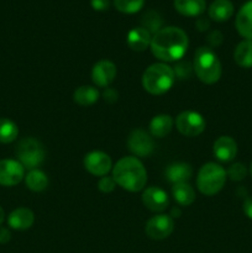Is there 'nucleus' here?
I'll use <instances>...</instances> for the list:
<instances>
[{"label": "nucleus", "instance_id": "nucleus-1", "mask_svg": "<svg viewBox=\"0 0 252 253\" xmlns=\"http://www.w3.org/2000/svg\"><path fill=\"white\" fill-rule=\"evenodd\" d=\"M188 43V36L182 29L168 26L153 35L150 47L153 56L160 61L175 62L183 58Z\"/></svg>", "mask_w": 252, "mask_h": 253}, {"label": "nucleus", "instance_id": "nucleus-2", "mask_svg": "<svg viewBox=\"0 0 252 253\" xmlns=\"http://www.w3.org/2000/svg\"><path fill=\"white\" fill-rule=\"evenodd\" d=\"M113 178L116 184L127 192H140L147 183V172L136 157H124L113 168Z\"/></svg>", "mask_w": 252, "mask_h": 253}, {"label": "nucleus", "instance_id": "nucleus-3", "mask_svg": "<svg viewBox=\"0 0 252 253\" xmlns=\"http://www.w3.org/2000/svg\"><path fill=\"white\" fill-rule=\"evenodd\" d=\"M175 81L172 67L166 63H153L142 74V86L152 95H162L173 86Z\"/></svg>", "mask_w": 252, "mask_h": 253}, {"label": "nucleus", "instance_id": "nucleus-4", "mask_svg": "<svg viewBox=\"0 0 252 253\" xmlns=\"http://www.w3.org/2000/svg\"><path fill=\"white\" fill-rule=\"evenodd\" d=\"M193 69L205 84H214L221 77V63L210 47H199L194 54Z\"/></svg>", "mask_w": 252, "mask_h": 253}, {"label": "nucleus", "instance_id": "nucleus-5", "mask_svg": "<svg viewBox=\"0 0 252 253\" xmlns=\"http://www.w3.org/2000/svg\"><path fill=\"white\" fill-rule=\"evenodd\" d=\"M226 170L220 165L209 162L200 168L197 177V187L204 195L211 197L224 188L226 182Z\"/></svg>", "mask_w": 252, "mask_h": 253}, {"label": "nucleus", "instance_id": "nucleus-6", "mask_svg": "<svg viewBox=\"0 0 252 253\" xmlns=\"http://www.w3.org/2000/svg\"><path fill=\"white\" fill-rule=\"evenodd\" d=\"M19 162L26 169H36L44 160V148L39 140L32 137L22 138L15 148Z\"/></svg>", "mask_w": 252, "mask_h": 253}, {"label": "nucleus", "instance_id": "nucleus-7", "mask_svg": "<svg viewBox=\"0 0 252 253\" xmlns=\"http://www.w3.org/2000/svg\"><path fill=\"white\" fill-rule=\"evenodd\" d=\"M175 126L182 135L187 137H195L204 132L207 123L199 113L183 111L175 119Z\"/></svg>", "mask_w": 252, "mask_h": 253}, {"label": "nucleus", "instance_id": "nucleus-8", "mask_svg": "<svg viewBox=\"0 0 252 253\" xmlns=\"http://www.w3.org/2000/svg\"><path fill=\"white\" fill-rule=\"evenodd\" d=\"M174 229V221L169 215H156L151 217L145 227L146 235L152 240L167 239Z\"/></svg>", "mask_w": 252, "mask_h": 253}, {"label": "nucleus", "instance_id": "nucleus-9", "mask_svg": "<svg viewBox=\"0 0 252 253\" xmlns=\"http://www.w3.org/2000/svg\"><path fill=\"white\" fill-rule=\"evenodd\" d=\"M127 147L137 157H147L155 150V142L151 135L141 128H137L128 136Z\"/></svg>", "mask_w": 252, "mask_h": 253}, {"label": "nucleus", "instance_id": "nucleus-10", "mask_svg": "<svg viewBox=\"0 0 252 253\" xmlns=\"http://www.w3.org/2000/svg\"><path fill=\"white\" fill-rule=\"evenodd\" d=\"M25 168L19 161L1 160L0 161V185L12 187L24 179Z\"/></svg>", "mask_w": 252, "mask_h": 253}, {"label": "nucleus", "instance_id": "nucleus-11", "mask_svg": "<svg viewBox=\"0 0 252 253\" xmlns=\"http://www.w3.org/2000/svg\"><path fill=\"white\" fill-rule=\"evenodd\" d=\"M84 167L90 174L96 177H105L113 167L110 156L101 151H93L84 157Z\"/></svg>", "mask_w": 252, "mask_h": 253}, {"label": "nucleus", "instance_id": "nucleus-12", "mask_svg": "<svg viewBox=\"0 0 252 253\" xmlns=\"http://www.w3.org/2000/svg\"><path fill=\"white\" fill-rule=\"evenodd\" d=\"M116 66L111 61L103 59L94 64L91 69V81L99 88H108L115 79Z\"/></svg>", "mask_w": 252, "mask_h": 253}, {"label": "nucleus", "instance_id": "nucleus-13", "mask_svg": "<svg viewBox=\"0 0 252 253\" xmlns=\"http://www.w3.org/2000/svg\"><path fill=\"white\" fill-rule=\"evenodd\" d=\"M142 203L148 210L153 212H162L169 205L167 193L158 187H148L143 190Z\"/></svg>", "mask_w": 252, "mask_h": 253}, {"label": "nucleus", "instance_id": "nucleus-14", "mask_svg": "<svg viewBox=\"0 0 252 253\" xmlns=\"http://www.w3.org/2000/svg\"><path fill=\"white\" fill-rule=\"evenodd\" d=\"M214 155L221 162H230L237 155V143L230 136H220L214 142Z\"/></svg>", "mask_w": 252, "mask_h": 253}, {"label": "nucleus", "instance_id": "nucleus-15", "mask_svg": "<svg viewBox=\"0 0 252 253\" xmlns=\"http://www.w3.org/2000/svg\"><path fill=\"white\" fill-rule=\"evenodd\" d=\"M35 222V215L27 208H17L7 217V224L11 229L24 231L30 229Z\"/></svg>", "mask_w": 252, "mask_h": 253}, {"label": "nucleus", "instance_id": "nucleus-16", "mask_svg": "<svg viewBox=\"0 0 252 253\" xmlns=\"http://www.w3.org/2000/svg\"><path fill=\"white\" fill-rule=\"evenodd\" d=\"M236 29L244 39L252 40V0L242 5L237 12Z\"/></svg>", "mask_w": 252, "mask_h": 253}, {"label": "nucleus", "instance_id": "nucleus-17", "mask_svg": "<svg viewBox=\"0 0 252 253\" xmlns=\"http://www.w3.org/2000/svg\"><path fill=\"white\" fill-rule=\"evenodd\" d=\"M166 178L173 184H179V183H188V180L192 178L193 168L188 163L177 162L172 163L166 168Z\"/></svg>", "mask_w": 252, "mask_h": 253}, {"label": "nucleus", "instance_id": "nucleus-18", "mask_svg": "<svg viewBox=\"0 0 252 253\" xmlns=\"http://www.w3.org/2000/svg\"><path fill=\"white\" fill-rule=\"evenodd\" d=\"M151 34L143 27L132 29L127 35V44L132 51L142 52L151 44Z\"/></svg>", "mask_w": 252, "mask_h": 253}, {"label": "nucleus", "instance_id": "nucleus-19", "mask_svg": "<svg viewBox=\"0 0 252 253\" xmlns=\"http://www.w3.org/2000/svg\"><path fill=\"white\" fill-rule=\"evenodd\" d=\"M234 14V5L230 0H214L209 7L210 19L217 22L227 21Z\"/></svg>", "mask_w": 252, "mask_h": 253}, {"label": "nucleus", "instance_id": "nucleus-20", "mask_svg": "<svg viewBox=\"0 0 252 253\" xmlns=\"http://www.w3.org/2000/svg\"><path fill=\"white\" fill-rule=\"evenodd\" d=\"M172 116L166 115V114H161V115L155 116L150 123V132L153 137H166L172 131Z\"/></svg>", "mask_w": 252, "mask_h": 253}, {"label": "nucleus", "instance_id": "nucleus-21", "mask_svg": "<svg viewBox=\"0 0 252 253\" xmlns=\"http://www.w3.org/2000/svg\"><path fill=\"white\" fill-rule=\"evenodd\" d=\"M205 0H174V7L184 16H199L205 11Z\"/></svg>", "mask_w": 252, "mask_h": 253}, {"label": "nucleus", "instance_id": "nucleus-22", "mask_svg": "<svg viewBox=\"0 0 252 253\" xmlns=\"http://www.w3.org/2000/svg\"><path fill=\"white\" fill-rule=\"evenodd\" d=\"M172 195L175 202L182 207H189L195 200V192L189 183H179L173 185Z\"/></svg>", "mask_w": 252, "mask_h": 253}, {"label": "nucleus", "instance_id": "nucleus-23", "mask_svg": "<svg viewBox=\"0 0 252 253\" xmlns=\"http://www.w3.org/2000/svg\"><path fill=\"white\" fill-rule=\"evenodd\" d=\"M100 93L96 88L91 85H82L76 89L73 94V100L81 106H89L96 103Z\"/></svg>", "mask_w": 252, "mask_h": 253}, {"label": "nucleus", "instance_id": "nucleus-24", "mask_svg": "<svg viewBox=\"0 0 252 253\" xmlns=\"http://www.w3.org/2000/svg\"><path fill=\"white\" fill-rule=\"evenodd\" d=\"M235 62L242 68L252 67V40H244L236 46L234 52Z\"/></svg>", "mask_w": 252, "mask_h": 253}, {"label": "nucleus", "instance_id": "nucleus-25", "mask_svg": "<svg viewBox=\"0 0 252 253\" xmlns=\"http://www.w3.org/2000/svg\"><path fill=\"white\" fill-rule=\"evenodd\" d=\"M25 183H26V187L32 192H42L48 185V178L42 170L36 168L27 173L25 177Z\"/></svg>", "mask_w": 252, "mask_h": 253}, {"label": "nucleus", "instance_id": "nucleus-26", "mask_svg": "<svg viewBox=\"0 0 252 253\" xmlns=\"http://www.w3.org/2000/svg\"><path fill=\"white\" fill-rule=\"evenodd\" d=\"M19 135V128L14 121L9 119H0V143L14 142Z\"/></svg>", "mask_w": 252, "mask_h": 253}, {"label": "nucleus", "instance_id": "nucleus-27", "mask_svg": "<svg viewBox=\"0 0 252 253\" xmlns=\"http://www.w3.org/2000/svg\"><path fill=\"white\" fill-rule=\"evenodd\" d=\"M145 0H114L116 9L124 14H135L142 9Z\"/></svg>", "mask_w": 252, "mask_h": 253}, {"label": "nucleus", "instance_id": "nucleus-28", "mask_svg": "<svg viewBox=\"0 0 252 253\" xmlns=\"http://www.w3.org/2000/svg\"><path fill=\"white\" fill-rule=\"evenodd\" d=\"M142 24H143V29L147 30L148 32H153L156 34L157 31H160V27L162 25V19H161L160 15L155 11H150L143 16L142 19Z\"/></svg>", "mask_w": 252, "mask_h": 253}, {"label": "nucleus", "instance_id": "nucleus-29", "mask_svg": "<svg viewBox=\"0 0 252 253\" xmlns=\"http://www.w3.org/2000/svg\"><path fill=\"white\" fill-rule=\"evenodd\" d=\"M226 174L231 180L240 182V180H242L246 177L247 169L246 167H245V165H242V163H235V165H232L231 167L227 169Z\"/></svg>", "mask_w": 252, "mask_h": 253}, {"label": "nucleus", "instance_id": "nucleus-30", "mask_svg": "<svg viewBox=\"0 0 252 253\" xmlns=\"http://www.w3.org/2000/svg\"><path fill=\"white\" fill-rule=\"evenodd\" d=\"M193 66L189 63V62H179V63L175 64L174 69V76L177 77L178 79H188L192 74Z\"/></svg>", "mask_w": 252, "mask_h": 253}, {"label": "nucleus", "instance_id": "nucleus-31", "mask_svg": "<svg viewBox=\"0 0 252 253\" xmlns=\"http://www.w3.org/2000/svg\"><path fill=\"white\" fill-rule=\"evenodd\" d=\"M115 187H116V183L115 180H114V178L108 177V175L101 177V179L99 180L98 183L99 190L103 193H111L114 189H115Z\"/></svg>", "mask_w": 252, "mask_h": 253}, {"label": "nucleus", "instance_id": "nucleus-32", "mask_svg": "<svg viewBox=\"0 0 252 253\" xmlns=\"http://www.w3.org/2000/svg\"><path fill=\"white\" fill-rule=\"evenodd\" d=\"M103 98L106 103L114 104L119 98V93L114 88H105V90L103 91Z\"/></svg>", "mask_w": 252, "mask_h": 253}, {"label": "nucleus", "instance_id": "nucleus-33", "mask_svg": "<svg viewBox=\"0 0 252 253\" xmlns=\"http://www.w3.org/2000/svg\"><path fill=\"white\" fill-rule=\"evenodd\" d=\"M222 42V35L220 31H212L210 32L209 36H208V43L211 47L219 46Z\"/></svg>", "mask_w": 252, "mask_h": 253}, {"label": "nucleus", "instance_id": "nucleus-34", "mask_svg": "<svg viewBox=\"0 0 252 253\" xmlns=\"http://www.w3.org/2000/svg\"><path fill=\"white\" fill-rule=\"evenodd\" d=\"M90 4L96 11H104V10H108L109 6H110L109 0H90Z\"/></svg>", "mask_w": 252, "mask_h": 253}, {"label": "nucleus", "instance_id": "nucleus-35", "mask_svg": "<svg viewBox=\"0 0 252 253\" xmlns=\"http://www.w3.org/2000/svg\"><path fill=\"white\" fill-rule=\"evenodd\" d=\"M11 239V234L6 227H0V244H7Z\"/></svg>", "mask_w": 252, "mask_h": 253}, {"label": "nucleus", "instance_id": "nucleus-36", "mask_svg": "<svg viewBox=\"0 0 252 253\" xmlns=\"http://www.w3.org/2000/svg\"><path fill=\"white\" fill-rule=\"evenodd\" d=\"M244 212L247 217L252 220V197L247 198L244 203Z\"/></svg>", "mask_w": 252, "mask_h": 253}, {"label": "nucleus", "instance_id": "nucleus-37", "mask_svg": "<svg viewBox=\"0 0 252 253\" xmlns=\"http://www.w3.org/2000/svg\"><path fill=\"white\" fill-rule=\"evenodd\" d=\"M195 25H197V27H198V30H199V31H205V30L209 29V26H210L209 21H208V20H205V19H199Z\"/></svg>", "mask_w": 252, "mask_h": 253}, {"label": "nucleus", "instance_id": "nucleus-38", "mask_svg": "<svg viewBox=\"0 0 252 253\" xmlns=\"http://www.w3.org/2000/svg\"><path fill=\"white\" fill-rule=\"evenodd\" d=\"M170 217H179L180 216V210H178V209H172V212H170V215H169Z\"/></svg>", "mask_w": 252, "mask_h": 253}, {"label": "nucleus", "instance_id": "nucleus-39", "mask_svg": "<svg viewBox=\"0 0 252 253\" xmlns=\"http://www.w3.org/2000/svg\"><path fill=\"white\" fill-rule=\"evenodd\" d=\"M4 219H5V212H4V210H2V208L0 207V225L2 224Z\"/></svg>", "mask_w": 252, "mask_h": 253}, {"label": "nucleus", "instance_id": "nucleus-40", "mask_svg": "<svg viewBox=\"0 0 252 253\" xmlns=\"http://www.w3.org/2000/svg\"><path fill=\"white\" fill-rule=\"evenodd\" d=\"M250 174H251V177H252V163H251V166H250Z\"/></svg>", "mask_w": 252, "mask_h": 253}]
</instances>
